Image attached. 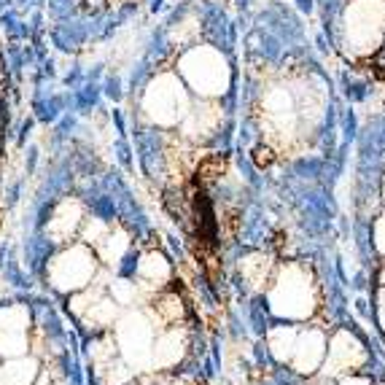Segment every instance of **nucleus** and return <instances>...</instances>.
<instances>
[{"instance_id": "obj_1", "label": "nucleus", "mask_w": 385, "mask_h": 385, "mask_svg": "<svg viewBox=\"0 0 385 385\" xmlns=\"http://www.w3.org/2000/svg\"><path fill=\"white\" fill-rule=\"evenodd\" d=\"M321 6L337 8L340 22L353 27L355 33L366 27L372 33V41H385V0H321Z\"/></svg>"}, {"instance_id": "obj_2", "label": "nucleus", "mask_w": 385, "mask_h": 385, "mask_svg": "<svg viewBox=\"0 0 385 385\" xmlns=\"http://www.w3.org/2000/svg\"><path fill=\"white\" fill-rule=\"evenodd\" d=\"M95 275V259L87 248H70L51 261L49 278L60 291H78Z\"/></svg>"}, {"instance_id": "obj_3", "label": "nucleus", "mask_w": 385, "mask_h": 385, "mask_svg": "<svg viewBox=\"0 0 385 385\" xmlns=\"http://www.w3.org/2000/svg\"><path fill=\"white\" fill-rule=\"evenodd\" d=\"M27 323H30V313L24 307L14 305L0 310V353L16 359L27 350Z\"/></svg>"}, {"instance_id": "obj_4", "label": "nucleus", "mask_w": 385, "mask_h": 385, "mask_svg": "<svg viewBox=\"0 0 385 385\" xmlns=\"http://www.w3.org/2000/svg\"><path fill=\"white\" fill-rule=\"evenodd\" d=\"M148 337H151V332H148L146 321L140 315H129L124 323H121L119 328V345L124 347V355L129 361H143L146 355V347H148Z\"/></svg>"}, {"instance_id": "obj_5", "label": "nucleus", "mask_w": 385, "mask_h": 385, "mask_svg": "<svg viewBox=\"0 0 385 385\" xmlns=\"http://www.w3.org/2000/svg\"><path fill=\"white\" fill-rule=\"evenodd\" d=\"M78 221H81V205L76 200H65V202L57 205V210H54V215L49 218L46 232H49L57 242H62V240H68L70 234L76 232Z\"/></svg>"}, {"instance_id": "obj_6", "label": "nucleus", "mask_w": 385, "mask_h": 385, "mask_svg": "<svg viewBox=\"0 0 385 385\" xmlns=\"http://www.w3.org/2000/svg\"><path fill=\"white\" fill-rule=\"evenodd\" d=\"M38 374V364L33 359H16L11 364H6V369H0V377H3V385H30Z\"/></svg>"}, {"instance_id": "obj_7", "label": "nucleus", "mask_w": 385, "mask_h": 385, "mask_svg": "<svg viewBox=\"0 0 385 385\" xmlns=\"http://www.w3.org/2000/svg\"><path fill=\"white\" fill-rule=\"evenodd\" d=\"M102 245V259L108 261V264H116V261L124 256V251H127V237L124 234H105V240L100 242Z\"/></svg>"}, {"instance_id": "obj_8", "label": "nucleus", "mask_w": 385, "mask_h": 385, "mask_svg": "<svg viewBox=\"0 0 385 385\" xmlns=\"http://www.w3.org/2000/svg\"><path fill=\"white\" fill-rule=\"evenodd\" d=\"M114 315H116L114 302H92V310L87 313V323L102 328V326L114 323Z\"/></svg>"}, {"instance_id": "obj_9", "label": "nucleus", "mask_w": 385, "mask_h": 385, "mask_svg": "<svg viewBox=\"0 0 385 385\" xmlns=\"http://www.w3.org/2000/svg\"><path fill=\"white\" fill-rule=\"evenodd\" d=\"M138 272H140V278H146V280H162L167 275V264H164L162 256L151 253V256H146L143 261H140Z\"/></svg>"}, {"instance_id": "obj_10", "label": "nucleus", "mask_w": 385, "mask_h": 385, "mask_svg": "<svg viewBox=\"0 0 385 385\" xmlns=\"http://www.w3.org/2000/svg\"><path fill=\"white\" fill-rule=\"evenodd\" d=\"M100 380L102 385H124L129 380V372L124 366H114V361H108L105 366H100Z\"/></svg>"}, {"instance_id": "obj_11", "label": "nucleus", "mask_w": 385, "mask_h": 385, "mask_svg": "<svg viewBox=\"0 0 385 385\" xmlns=\"http://www.w3.org/2000/svg\"><path fill=\"white\" fill-rule=\"evenodd\" d=\"M114 353H116V345L111 340H100L92 345V359L97 361V366H105L108 361H114Z\"/></svg>"}, {"instance_id": "obj_12", "label": "nucleus", "mask_w": 385, "mask_h": 385, "mask_svg": "<svg viewBox=\"0 0 385 385\" xmlns=\"http://www.w3.org/2000/svg\"><path fill=\"white\" fill-rule=\"evenodd\" d=\"M105 234H108L105 224L97 221V218H92L89 227H87V232H84V240H87V242H102V240H105Z\"/></svg>"}, {"instance_id": "obj_13", "label": "nucleus", "mask_w": 385, "mask_h": 385, "mask_svg": "<svg viewBox=\"0 0 385 385\" xmlns=\"http://www.w3.org/2000/svg\"><path fill=\"white\" fill-rule=\"evenodd\" d=\"M111 291H114V299H116V302H121V305H127L129 299L135 296V286L129 283V280H119V283H114V288H111Z\"/></svg>"}]
</instances>
